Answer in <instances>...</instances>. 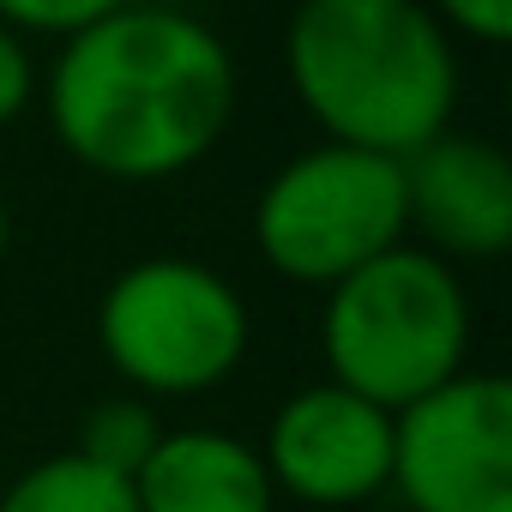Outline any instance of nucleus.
I'll list each match as a JSON object with an SVG mask.
<instances>
[{
  "mask_svg": "<svg viewBox=\"0 0 512 512\" xmlns=\"http://www.w3.org/2000/svg\"><path fill=\"white\" fill-rule=\"evenodd\" d=\"M392 488L410 512H512V386L458 374L392 416Z\"/></svg>",
  "mask_w": 512,
  "mask_h": 512,
  "instance_id": "nucleus-6",
  "label": "nucleus"
},
{
  "mask_svg": "<svg viewBox=\"0 0 512 512\" xmlns=\"http://www.w3.org/2000/svg\"><path fill=\"white\" fill-rule=\"evenodd\" d=\"M37 97V67H31V49L19 31L0 25V133H7Z\"/></svg>",
  "mask_w": 512,
  "mask_h": 512,
  "instance_id": "nucleus-14",
  "label": "nucleus"
},
{
  "mask_svg": "<svg viewBox=\"0 0 512 512\" xmlns=\"http://www.w3.org/2000/svg\"><path fill=\"white\" fill-rule=\"evenodd\" d=\"M404 169L398 157L356 145H314L290 157L253 205V241L290 284L332 290L404 241Z\"/></svg>",
  "mask_w": 512,
  "mask_h": 512,
  "instance_id": "nucleus-4",
  "label": "nucleus"
},
{
  "mask_svg": "<svg viewBox=\"0 0 512 512\" xmlns=\"http://www.w3.org/2000/svg\"><path fill=\"white\" fill-rule=\"evenodd\" d=\"M0 512H139V500H133L127 476H115L79 452H55L0 494Z\"/></svg>",
  "mask_w": 512,
  "mask_h": 512,
  "instance_id": "nucleus-10",
  "label": "nucleus"
},
{
  "mask_svg": "<svg viewBox=\"0 0 512 512\" xmlns=\"http://www.w3.org/2000/svg\"><path fill=\"white\" fill-rule=\"evenodd\" d=\"M284 67L332 145L380 157H410L458 109V49L422 0H302Z\"/></svg>",
  "mask_w": 512,
  "mask_h": 512,
  "instance_id": "nucleus-2",
  "label": "nucleus"
},
{
  "mask_svg": "<svg viewBox=\"0 0 512 512\" xmlns=\"http://www.w3.org/2000/svg\"><path fill=\"white\" fill-rule=\"evenodd\" d=\"M404 169V217L428 235L434 260H500L512 241V163L476 133H434Z\"/></svg>",
  "mask_w": 512,
  "mask_h": 512,
  "instance_id": "nucleus-8",
  "label": "nucleus"
},
{
  "mask_svg": "<svg viewBox=\"0 0 512 512\" xmlns=\"http://www.w3.org/2000/svg\"><path fill=\"white\" fill-rule=\"evenodd\" d=\"M247 302L199 260H139L97 308V344L109 368L145 398H193L223 386L247 356Z\"/></svg>",
  "mask_w": 512,
  "mask_h": 512,
  "instance_id": "nucleus-5",
  "label": "nucleus"
},
{
  "mask_svg": "<svg viewBox=\"0 0 512 512\" xmlns=\"http://www.w3.org/2000/svg\"><path fill=\"white\" fill-rule=\"evenodd\" d=\"M121 7L127 0H0V25L19 31V37H61L67 43Z\"/></svg>",
  "mask_w": 512,
  "mask_h": 512,
  "instance_id": "nucleus-12",
  "label": "nucleus"
},
{
  "mask_svg": "<svg viewBox=\"0 0 512 512\" xmlns=\"http://www.w3.org/2000/svg\"><path fill=\"white\" fill-rule=\"evenodd\" d=\"M133 7H163V13H187L193 0H133Z\"/></svg>",
  "mask_w": 512,
  "mask_h": 512,
  "instance_id": "nucleus-16",
  "label": "nucleus"
},
{
  "mask_svg": "<svg viewBox=\"0 0 512 512\" xmlns=\"http://www.w3.org/2000/svg\"><path fill=\"white\" fill-rule=\"evenodd\" d=\"M7 241H13V217H7V199H0V260H7Z\"/></svg>",
  "mask_w": 512,
  "mask_h": 512,
  "instance_id": "nucleus-15",
  "label": "nucleus"
},
{
  "mask_svg": "<svg viewBox=\"0 0 512 512\" xmlns=\"http://www.w3.org/2000/svg\"><path fill=\"white\" fill-rule=\"evenodd\" d=\"M235 115V61L193 13L127 7L67 37L49 73L61 151L103 181H169L193 169Z\"/></svg>",
  "mask_w": 512,
  "mask_h": 512,
  "instance_id": "nucleus-1",
  "label": "nucleus"
},
{
  "mask_svg": "<svg viewBox=\"0 0 512 512\" xmlns=\"http://www.w3.org/2000/svg\"><path fill=\"white\" fill-rule=\"evenodd\" d=\"M266 476L278 494L308 506H362L392 488V410L350 386H302L266 428Z\"/></svg>",
  "mask_w": 512,
  "mask_h": 512,
  "instance_id": "nucleus-7",
  "label": "nucleus"
},
{
  "mask_svg": "<svg viewBox=\"0 0 512 512\" xmlns=\"http://www.w3.org/2000/svg\"><path fill=\"white\" fill-rule=\"evenodd\" d=\"M422 7L440 19L446 37L488 43V49H500L512 37V0H422Z\"/></svg>",
  "mask_w": 512,
  "mask_h": 512,
  "instance_id": "nucleus-13",
  "label": "nucleus"
},
{
  "mask_svg": "<svg viewBox=\"0 0 512 512\" xmlns=\"http://www.w3.org/2000/svg\"><path fill=\"white\" fill-rule=\"evenodd\" d=\"M157 440H163V428H157V416H151V404H145V398H103V404L85 416V428H79V446H73V452L133 482V470L151 458V446H157Z\"/></svg>",
  "mask_w": 512,
  "mask_h": 512,
  "instance_id": "nucleus-11",
  "label": "nucleus"
},
{
  "mask_svg": "<svg viewBox=\"0 0 512 512\" xmlns=\"http://www.w3.org/2000/svg\"><path fill=\"white\" fill-rule=\"evenodd\" d=\"M320 350L338 386L380 410H404L464 374L470 296L428 247H392L326 290Z\"/></svg>",
  "mask_w": 512,
  "mask_h": 512,
  "instance_id": "nucleus-3",
  "label": "nucleus"
},
{
  "mask_svg": "<svg viewBox=\"0 0 512 512\" xmlns=\"http://www.w3.org/2000/svg\"><path fill=\"white\" fill-rule=\"evenodd\" d=\"M272 494L260 446L217 428H175L133 470L139 512H272Z\"/></svg>",
  "mask_w": 512,
  "mask_h": 512,
  "instance_id": "nucleus-9",
  "label": "nucleus"
}]
</instances>
